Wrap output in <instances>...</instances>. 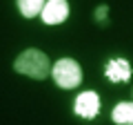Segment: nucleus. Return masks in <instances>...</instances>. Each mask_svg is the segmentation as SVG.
I'll return each mask as SVG.
<instances>
[{
    "label": "nucleus",
    "mask_w": 133,
    "mask_h": 125,
    "mask_svg": "<svg viewBox=\"0 0 133 125\" xmlns=\"http://www.w3.org/2000/svg\"><path fill=\"white\" fill-rule=\"evenodd\" d=\"M107 78L111 83H122L131 78V65H129L124 58H113V60L107 62V69H104Z\"/></svg>",
    "instance_id": "5"
},
{
    "label": "nucleus",
    "mask_w": 133,
    "mask_h": 125,
    "mask_svg": "<svg viewBox=\"0 0 133 125\" xmlns=\"http://www.w3.org/2000/svg\"><path fill=\"white\" fill-rule=\"evenodd\" d=\"M51 78L62 89H73V87H78L82 83V69L71 58H60L51 67Z\"/></svg>",
    "instance_id": "2"
},
{
    "label": "nucleus",
    "mask_w": 133,
    "mask_h": 125,
    "mask_svg": "<svg viewBox=\"0 0 133 125\" xmlns=\"http://www.w3.org/2000/svg\"><path fill=\"white\" fill-rule=\"evenodd\" d=\"M14 67L18 74H24L29 78H36V81H44L47 76H51V62L44 56L40 49H24L18 58H16Z\"/></svg>",
    "instance_id": "1"
},
{
    "label": "nucleus",
    "mask_w": 133,
    "mask_h": 125,
    "mask_svg": "<svg viewBox=\"0 0 133 125\" xmlns=\"http://www.w3.org/2000/svg\"><path fill=\"white\" fill-rule=\"evenodd\" d=\"M73 110L82 118H93L100 112V96L95 92H82V94H78L76 103H73Z\"/></svg>",
    "instance_id": "4"
},
{
    "label": "nucleus",
    "mask_w": 133,
    "mask_h": 125,
    "mask_svg": "<svg viewBox=\"0 0 133 125\" xmlns=\"http://www.w3.org/2000/svg\"><path fill=\"white\" fill-rule=\"evenodd\" d=\"M111 118L118 125H133V103H118L111 112Z\"/></svg>",
    "instance_id": "6"
},
{
    "label": "nucleus",
    "mask_w": 133,
    "mask_h": 125,
    "mask_svg": "<svg viewBox=\"0 0 133 125\" xmlns=\"http://www.w3.org/2000/svg\"><path fill=\"white\" fill-rule=\"evenodd\" d=\"M44 2L47 0H18V9L24 18H36V16H40Z\"/></svg>",
    "instance_id": "7"
},
{
    "label": "nucleus",
    "mask_w": 133,
    "mask_h": 125,
    "mask_svg": "<svg viewBox=\"0 0 133 125\" xmlns=\"http://www.w3.org/2000/svg\"><path fill=\"white\" fill-rule=\"evenodd\" d=\"M107 14H109V7H107V5L98 7V9H95V20H98L100 25H104L107 22Z\"/></svg>",
    "instance_id": "8"
},
{
    "label": "nucleus",
    "mask_w": 133,
    "mask_h": 125,
    "mask_svg": "<svg viewBox=\"0 0 133 125\" xmlns=\"http://www.w3.org/2000/svg\"><path fill=\"white\" fill-rule=\"evenodd\" d=\"M69 16V5L66 0H47L40 11V18L44 25H60Z\"/></svg>",
    "instance_id": "3"
}]
</instances>
